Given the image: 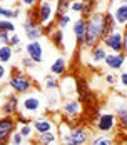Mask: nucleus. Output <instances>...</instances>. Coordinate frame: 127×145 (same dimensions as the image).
Here are the masks:
<instances>
[{"instance_id":"f704fd0d","label":"nucleus","mask_w":127,"mask_h":145,"mask_svg":"<svg viewBox=\"0 0 127 145\" xmlns=\"http://www.w3.org/2000/svg\"><path fill=\"white\" fill-rule=\"evenodd\" d=\"M9 45H10L12 48H17V47H20V45H22V44H20V35H18V33H12Z\"/></svg>"},{"instance_id":"39448f33","label":"nucleus","mask_w":127,"mask_h":145,"mask_svg":"<svg viewBox=\"0 0 127 145\" xmlns=\"http://www.w3.org/2000/svg\"><path fill=\"white\" fill-rule=\"evenodd\" d=\"M22 29H24V33H25V37H27L28 42H34V40H40L43 37V27L42 25H39L35 20H34V17L27 12L25 15V20H24V24H22Z\"/></svg>"},{"instance_id":"a211bd4d","label":"nucleus","mask_w":127,"mask_h":145,"mask_svg":"<svg viewBox=\"0 0 127 145\" xmlns=\"http://www.w3.org/2000/svg\"><path fill=\"white\" fill-rule=\"evenodd\" d=\"M107 55H109V50H107L102 44L95 45L94 48H90V62H92V63H100V62H104Z\"/></svg>"},{"instance_id":"393cba45","label":"nucleus","mask_w":127,"mask_h":145,"mask_svg":"<svg viewBox=\"0 0 127 145\" xmlns=\"http://www.w3.org/2000/svg\"><path fill=\"white\" fill-rule=\"evenodd\" d=\"M70 5H72V0H57L55 2V18L69 14L70 12Z\"/></svg>"},{"instance_id":"6e6552de","label":"nucleus","mask_w":127,"mask_h":145,"mask_svg":"<svg viewBox=\"0 0 127 145\" xmlns=\"http://www.w3.org/2000/svg\"><path fill=\"white\" fill-rule=\"evenodd\" d=\"M40 105L42 103H40V99L37 95H25L20 100V110H18V114L25 115V117H28L27 114L34 115V114H37L40 110Z\"/></svg>"},{"instance_id":"aec40b11","label":"nucleus","mask_w":127,"mask_h":145,"mask_svg":"<svg viewBox=\"0 0 127 145\" xmlns=\"http://www.w3.org/2000/svg\"><path fill=\"white\" fill-rule=\"evenodd\" d=\"M112 15H114V18H115V22H117V25L119 27H124L127 24V5L119 3L112 10Z\"/></svg>"},{"instance_id":"f8f14e48","label":"nucleus","mask_w":127,"mask_h":145,"mask_svg":"<svg viewBox=\"0 0 127 145\" xmlns=\"http://www.w3.org/2000/svg\"><path fill=\"white\" fill-rule=\"evenodd\" d=\"M126 60H127V57H126L124 52H122V54H112V52H109V55L105 57L104 63H105V67H107L109 70L115 72V70H120V69L124 67Z\"/></svg>"},{"instance_id":"7ed1b4c3","label":"nucleus","mask_w":127,"mask_h":145,"mask_svg":"<svg viewBox=\"0 0 127 145\" xmlns=\"http://www.w3.org/2000/svg\"><path fill=\"white\" fill-rule=\"evenodd\" d=\"M9 85L14 90V93H17V95H25V93H28L32 90L34 82H32V78L28 77L27 73L20 72L18 67H14L12 69V73H10V78H9Z\"/></svg>"},{"instance_id":"4468645a","label":"nucleus","mask_w":127,"mask_h":145,"mask_svg":"<svg viewBox=\"0 0 127 145\" xmlns=\"http://www.w3.org/2000/svg\"><path fill=\"white\" fill-rule=\"evenodd\" d=\"M32 127L37 133H45V132H54L55 123L49 117H35V120L32 122Z\"/></svg>"},{"instance_id":"0eeeda50","label":"nucleus","mask_w":127,"mask_h":145,"mask_svg":"<svg viewBox=\"0 0 127 145\" xmlns=\"http://www.w3.org/2000/svg\"><path fill=\"white\" fill-rule=\"evenodd\" d=\"M62 114L67 117L69 120H74V118H80L82 117V112H84V107L79 99H67V100L62 103Z\"/></svg>"},{"instance_id":"5701e85b","label":"nucleus","mask_w":127,"mask_h":145,"mask_svg":"<svg viewBox=\"0 0 127 145\" xmlns=\"http://www.w3.org/2000/svg\"><path fill=\"white\" fill-rule=\"evenodd\" d=\"M15 55V50L10 45H0V63H10Z\"/></svg>"},{"instance_id":"2eb2a0df","label":"nucleus","mask_w":127,"mask_h":145,"mask_svg":"<svg viewBox=\"0 0 127 145\" xmlns=\"http://www.w3.org/2000/svg\"><path fill=\"white\" fill-rule=\"evenodd\" d=\"M115 115H117V127L119 130L127 135V102L115 105Z\"/></svg>"},{"instance_id":"dca6fc26","label":"nucleus","mask_w":127,"mask_h":145,"mask_svg":"<svg viewBox=\"0 0 127 145\" xmlns=\"http://www.w3.org/2000/svg\"><path fill=\"white\" fill-rule=\"evenodd\" d=\"M59 88L62 90L64 95H67L69 99H74L72 95L77 93V90H75V78L74 77H64L60 80V84H59Z\"/></svg>"},{"instance_id":"20e7f679","label":"nucleus","mask_w":127,"mask_h":145,"mask_svg":"<svg viewBox=\"0 0 127 145\" xmlns=\"http://www.w3.org/2000/svg\"><path fill=\"white\" fill-rule=\"evenodd\" d=\"M100 44L112 54H122L124 52V30L115 29L107 37H104Z\"/></svg>"},{"instance_id":"37998d69","label":"nucleus","mask_w":127,"mask_h":145,"mask_svg":"<svg viewBox=\"0 0 127 145\" xmlns=\"http://www.w3.org/2000/svg\"><path fill=\"white\" fill-rule=\"evenodd\" d=\"M119 3H124V5H127V0H117Z\"/></svg>"},{"instance_id":"1a4fd4ad","label":"nucleus","mask_w":127,"mask_h":145,"mask_svg":"<svg viewBox=\"0 0 127 145\" xmlns=\"http://www.w3.org/2000/svg\"><path fill=\"white\" fill-rule=\"evenodd\" d=\"M15 127H17V120L14 117H9V115L0 117V142L7 144L14 135Z\"/></svg>"},{"instance_id":"6ab92c4d","label":"nucleus","mask_w":127,"mask_h":145,"mask_svg":"<svg viewBox=\"0 0 127 145\" xmlns=\"http://www.w3.org/2000/svg\"><path fill=\"white\" fill-rule=\"evenodd\" d=\"M47 37H49V40L54 44L55 48H59V50H64V48H65V44H64V39H65V35H64V29L55 27V30H54L50 35H47Z\"/></svg>"},{"instance_id":"f257e3e1","label":"nucleus","mask_w":127,"mask_h":145,"mask_svg":"<svg viewBox=\"0 0 127 145\" xmlns=\"http://www.w3.org/2000/svg\"><path fill=\"white\" fill-rule=\"evenodd\" d=\"M59 137L62 145H85L90 140V129L65 118L62 123H59Z\"/></svg>"},{"instance_id":"de8ad7c7","label":"nucleus","mask_w":127,"mask_h":145,"mask_svg":"<svg viewBox=\"0 0 127 145\" xmlns=\"http://www.w3.org/2000/svg\"><path fill=\"white\" fill-rule=\"evenodd\" d=\"M32 145H34V144H32Z\"/></svg>"},{"instance_id":"c756f323","label":"nucleus","mask_w":127,"mask_h":145,"mask_svg":"<svg viewBox=\"0 0 127 145\" xmlns=\"http://www.w3.org/2000/svg\"><path fill=\"white\" fill-rule=\"evenodd\" d=\"M18 132H20V135H22L24 138H30L32 133H34V127H32V125H20Z\"/></svg>"},{"instance_id":"ea45409f","label":"nucleus","mask_w":127,"mask_h":145,"mask_svg":"<svg viewBox=\"0 0 127 145\" xmlns=\"http://www.w3.org/2000/svg\"><path fill=\"white\" fill-rule=\"evenodd\" d=\"M119 138H120V142H119V145H127V135L124 133V132H119V135H117Z\"/></svg>"},{"instance_id":"423d86ee","label":"nucleus","mask_w":127,"mask_h":145,"mask_svg":"<svg viewBox=\"0 0 127 145\" xmlns=\"http://www.w3.org/2000/svg\"><path fill=\"white\" fill-rule=\"evenodd\" d=\"M117 127V115L112 112H104L100 114L97 122H95V129L100 133H105V135H111L114 132V129Z\"/></svg>"},{"instance_id":"c9c22d12","label":"nucleus","mask_w":127,"mask_h":145,"mask_svg":"<svg viewBox=\"0 0 127 145\" xmlns=\"http://www.w3.org/2000/svg\"><path fill=\"white\" fill-rule=\"evenodd\" d=\"M10 37H12V33L0 30V45H9V42H10Z\"/></svg>"},{"instance_id":"79ce46f5","label":"nucleus","mask_w":127,"mask_h":145,"mask_svg":"<svg viewBox=\"0 0 127 145\" xmlns=\"http://www.w3.org/2000/svg\"><path fill=\"white\" fill-rule=\"evenodd\" d=\"M124 30V54L127 57V29H122Z\"/></svg>"},{"instance_id":"a18cd8bd","label":"nucleus","mask_w":127,"mask_h":145,"mask_svg":"<svg viewBox=\"0 0 127 145\" xmlns=\"http://www.w3.org/2000/svg\"><path fill=\"white\" fill-rule=\"evenodd\" d=\"M112 145H119V144H115V142H114V144H112Z\"/></svg>"},{"instance_id":"b1692460","label":"nucleus","mask_w":127,"mask_h":145,"mask_svg":"<svg viewBox=\"0 0 127 145\" xmlns=\"http://www.w3.org/2000/svg\"><path fill=\"white\" fill-rule=\"evenodd\" d=\"M97 3H99V0H84V10H82L80 17L87 20L90 15H94L97 12Z\"/></svg>"},{"instance_id":"f03ea898","label":"nucleus","mask_w":127,"mask_h":145,"mask_svg":"<svg viewBox=\"0 0 127 145\" xmlns=\"http://www.w3.org/2000/svg\"><path fill=\"white\" fill-rule=\"evenodd\" d=\"M104 18H105V12L97 10L94 15H90L85 20V40L82 48H94L95 45L102 42L104 37Z\"/></svg>"},{"instance_id":"7c9ffc66","label":"nucleus","mask_w":127,"mask_h":145,"mask_svg":"<svg viewBox=\"0 0 127 145\" xmlns=\"http://www.w3.org/2000/svg\"><path fill=\"white\" fill-rule=\"evenodd\" d=\"M82 10H84V0H75V2H72L70 12L80 15V14H82Z\"/></svg>"},{"instance_id":"4c0bfd02","label":"nucleus","mask_w":127,"mask_h":145,"mask_svg":"<svg viewBox=\"0 0 127 145\" xmlns=\"http://www.w3.org/2000/svg\"><path fill=\"white\" fill-rule=\"evenodd\" d=\"M47 102H49V105H50V107H57V105H60V103H59V93L47 95Z\"/></svg>"},{"instance_id":"72a5a7b5","label":"nucleus","mask_w":127,"mask_h":145,"mask_svg":"<svg viewBox=\"0 0 127 145\" xmlns=\"http://www.w3.org/2000/svg\"><path fill=\"white\" fill-rule=\"evenodd\" d=\"M20 62H22V67H24V69H34V67H35V62L30 57H27V55H24Z\"/></svg>"},{"instance_id":"c03bdc74","label":"nucleus","mask_w":127,"mask_h":145,"mask_svg":"<svg viewBox=\"0 0 127 145\" xmlns=\"http://www.w3.org/2000/svg\"><path fill=\"white\" fill-rule=\"evenodd\" d=\"M0 145H5V144H3V142H0Z\"/></svg>"},{"instance_id":"58836bf2","label":"nucleus","mask_w":127,"mask_h":145,"mask_svg":"<svg viewBox=\"0 0 127 145\" xmlns=\"http://www.w3.org/2000/svg\"><path fill=\"white\" fill-rule=\"evenodd\" d=\"M119 82L127 88V72H122L120 75H119Z\"/></svg>"},{"instance_id":"bb28decb","label":"nucleus","mask_w":127,"mask_h":145,"mask_svg":"<svg viewBox=\"0 0 127 145\" xmlns=\"http://www.w3.org/2000/svg\"><path fill=\"white\" fill-rule=\"evenodd\" d=\"M112 144H114L112 137H109L105 133H100L97 137H94L92 142H90V145H112Z\"/></svg>"},{"instance_id":"a878e982","label":"nucleus","mask_w":127,"mask_h":145,"mask_svg":"<svg viewBox=\"0 0 127 145\" xmlns=\"http://www.w3.org/2000/svg\"><path fill=\"white\" fill-rule=\"evenodd\" d=\"M59 84H60V80L57 78L55 75H52V73H49V75L43 77V88H45L47 92L57 90V88H59Z\"/></svg>"},{"instance_id":"f3484780","label":"nucleus","mask_w":127,"mask_h":145,"mask_svg":"<svg viewBox=\"0 0 127 145\" xmlns=\"http://www.w3.org/2000/svg\"><path fill=\"white\" fill-rule=\"evenodd\" d=\"M50 73L55 77H64L67 73V60L64 57H57L50 65Z\"/></svg>"},{"instance_id":"4be33fe9","label":"nucleus","mask_w":127,"mask_h":145,"mask_svg":"<svg viewBox=\"0 0 127 145\" xmlns=\"http://www.w3.org/2000/svg\"><path fill=\"white\" fill-rule=\"evenodd\" d=\"M115 29H119L115 18H114L112 12H105V18H104V37H107L111 32H114ZM102 37V39H104Z\"/></svg>"},{"instance_id":"9d476101","label":"nucleus","mask_w":127,"mask_h":145,"mask_svg":"<svg viewBox=\"0 0 127 145\" xmlns=\"http://www.w3.org/2000/svg\"><path fill=\"white\" fill-rule=\"evenodd\" d=\"M18 110H20V99H18L17 93H10L5 99L3 105H2V114L9 115V117H14L18 114Z\"/></svg>"},{"instance_id":"2f4dec72","label":"nucleus","mask_w":127,"mask_h":145,"mask_svg":"<svg viewBox=\"0 0 127 145\" xmlns=\"http://www.w3.org/2000/svg\"><path fill=\"white\" fill-rule=\"evenodd\" d=\"M10 140H12V145H24V140H25V138H24V137L20 135V132H17V130H15Z\"/></svg>"},{"instance_id":"49530a36","label":"nucleus","mask_w":127,"mask_h":145,"mask_svg":"<svg viewBox=\"0 0 127 145\" xmlns=\"http://www.w3.org/2000/svg\"><path fill=\"white\" fill-rule=\"evenodd\" d=\"M0 2H2V0H0ZM0 5H2V3H0Z\"/></svg>"},{"instance_id":"412c9836","label":"nucleus","mask_w":127,"mask_h":145,"mask_svg":"<svg viewBox=\"0 0 127 145\" xmlns=\"http://www.w3.org/2000/svg\"><path fill=\"white\" fill-rule=\"evenodd\" d=\"M59 135L55 132H45V133H37V140L35 144L37 145H52L57 142Z\"/></svg>"},{"instance_id":"a19ab883","label":"nucleus","mask_w":127,"mask_h":145,"mask_svg":"<svg viewBox=\"0 0 127 145\" xmlns=\"http://www.w3.org/2000/svg\"><path fill=\"white\" fill-rule=\"evenodd\" d=\"M5 75H7V69H5V65H3V63H0V82L5 78Z\"/></svg>"},{"instance_id":"cd10ccee","label":"nucleus","mask_w":127,"mask_h":145,"mask_svg":"<svg viewBox=\"0 0 127 145\" xmlns=\"http://www.w3.org/2000/svg\"><path fill=\"white\" fill-rule=\"evenodd\" d=\"M15 24L14 20H9V18H0V30L3 32H9V33H15Z\"/></svg>"},{"instance_id":"ddd939ff","label":"nucleus","mask_w":127,"mask_h":145,"mask_svg":"<svg viewBox=\"0 0 127 145\" xmlns=\"http://www.w3.org/2000/svg\"><path fill=\"white\" fill-rule=\"evenodd\" d=\"M72 32H74V37H75V44L79 47H84V40H85V18L79 17L74 20V25H72Z\"/></svg>"},{"instance_id":"9b49d317","label":"nucleus","mask_w":127,"mask_h":145,"mask_svg":"<svg viewBox=\"0 0 127 145\" xmlns=\"http://www.w3.org/2000/svg\"><path fill=\"white\" fill-rule=\"evenodd\" d=\"M25 55L30 57L35 63H42L43 62V48L40 40H34V42H28L25 45Z\"/></svg>"},{"instance_id":"c85d7f7f","label":"nucleus","mask_w":127,"mask_h":145,"mask_svg":"<svg viewBox=\"0 0 127 145\" xmlns=\"http://www.w3.org/2000/svg\"><path fill=\"white\" fill-rule=\"evenodd\" d=\"M70 22H72V17H70V14L62 15V17H59V18H55L57 27H60V29H65V27H69V25H70Z\"/></svg>"},{"instance_id":"473e14b6","label":"nucleus","mask_w":127,"mask_h":145,"mask_svg":"<svg viewBox=\"0 0 127 145\" xmlns=\"http://www.w3.org/2000/svg\"><path fill=\"white\" fill-rule=\"evenodd\" d=\"M18 2V5H22V7H25V8H34L37 3H39V0H17Z\"/></svg>"},{"instance_id":"e433bc0d","label":"nucleus","mask_w":127,"mask_h":145,"mask_svg":"<svg viewBox=\"0 0 127 145\" xmlns=\"http://www.w3.org/2000/svg\"><path fill=\"white\" fill-rule=\"evenodd\" d=\"M105 82H107L109 85H114V87H115V85L119 84V77H117L115 73H107V75H105Z\"/></svg>"}]
</instances>
